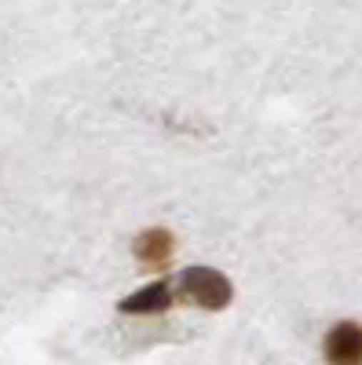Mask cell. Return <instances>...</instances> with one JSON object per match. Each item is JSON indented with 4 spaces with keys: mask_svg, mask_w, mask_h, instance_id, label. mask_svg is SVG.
Masks as SVG:
<instances>
[{
    "mask_svg": "<svg viewBox=\"0 0 362 365\" xmlns=\"http://www.w3.org/2000/svg\"><path fill=\"white\" fill-rule=\"evenodd\" d=\"M169 307H172L169 282H154V285H146V289H139V292L121 299V311H125V314H161Z\"/></svg>",
    "mask_w": 362,
    "mask_h": 365,
    "instance_id": "obj_3",
    "label": "cell"
},
{
    "mask_svg": "<svg viewBox=\"0 0 362 365\" xmlns=\"http://www.w3.org/2000/svg\"><path fill=\"white\" fill-rule=\"evenodd\" d=\"M326 361L329 365H362V325L358 322H337L326 332Z\"/></svg>",
    "mask_w": 362,
    "mask_h": 365,
    "instance_id": "obj_2",
    "label": "cell"
},
{
    "mask_svg": "<svg viewBox=\"0 0 362 365\" xmlns=\"http://www.w3.org/2000/svg\"><path fill=\"white\" fill-rule=\"evenodd\" d=\"M179 299L205 311H223L231 303V282L213 267H191L179 274Z\"/></svg>",
    "mask_w": 362,
    "mask_h": 365,
    "instance_id": "obj_1",
    "label": "cell"
},
{
    "mask_svg": "<svg viewBox=\"0 0 362 365\" xmlns=\"http://www.w3.org/2000/svg\"><path fill=\"white\" fill-rule=\"evenodd\" d=\"M172 245H176L172 234L161 230V227H154V230H143V234L136 237V256H139L146 267H161V263H169Z\"/></svg>",
    "mask_w": 362,
    "mask_h": 365,
    "instance_id": "obj_4",
    "label": "cell"
}]
</instances>
